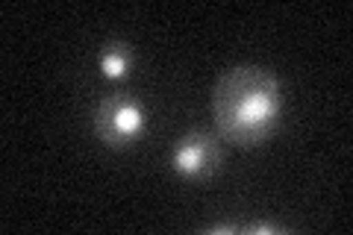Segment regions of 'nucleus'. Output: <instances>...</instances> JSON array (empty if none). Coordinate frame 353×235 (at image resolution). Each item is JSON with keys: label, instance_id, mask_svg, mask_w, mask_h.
<instances>
[{"label": "nucleus", "instance_id": "obj_1", "mask_svg": "<svg viewBox=\"0 0 353 235\" xmlns=\"http://www.w3.org/2000/svg\"><path fill=\"white\" fill-rule=\"evenodd\" d=\"M212 112L221 139L241 147H256L277 130L283 112L277 76L256 65L230 68L215 85Z\"/></svg>", "mask_w": 353, "mask_h": 235}, {"label": "nucleus", "instance_id": "obj_2", "mask_svg": "<svg viewBox=\"0 0 353 235\" xmlns=\"http://www.w3.org/2000/svg\"><path fill=\"white\" fill-rule=\"evenodd\" d=\"M94 132L106 147H130L145 130V109L132 94H109L94 106Z\"/></svg>", "mask_w": 353, "mask_h": 235}, {"label": "nucleus", "instance_id": "obj_3", "mask_svg": "<svg viewBox=\"0 0 353 235\" xmlns=\"http://www.w3.org/2000/svg\"><path fill=\"white\" fill-rule=\"evenodd\" d=\"M221 162V144L203 130L185 132L171 153V167L183 180H206Z\"/></svg>", "mask_w": 353, "mask_h": 235}, {"label": "nucleus", "instance_id": "obj_4", "mask_svg": "<svg viewBox=\"0 0 353 235\" xmlns=\"http://www.w3.org/2000/svg\"><path fill=\"white\" fill-rule=\"evenodd\" d=\"M97 62H101V74L106 80H121V76H127L132 68V48L124 41H109V44H103Z\"/></svg>", "mask_w": 353, "mask_h": 235}, {"label": "nucleus", "instance_id": "obj_5", "mask_svg": "<svg viewBox=\"0 0 353 235\" xmlns=\"http://www.w3.org/2000/svg\"><path fill=\"white\" fill-rule=\"evenodd\" d=\"M248 235H274V232H285L283 223H274V221H259V223H250L245 227Z\"/></svg>", "mask_w": 353, "mask_h": 235}, {"label": "nucleus", "instance_id": "obj_6", "mask_svg": "<svg viewBox=\"0 0 353 235\" xmlns=\"http://www.w3.org/2000/svg\"><path fill=\"white\" fill-rule=\"evenodd\" d=\"M203 232H209V235H221V232H239V223H212V227H206Z\"/></svg>", "mask_w": 353, "mask_h": 235}]
</instances>
